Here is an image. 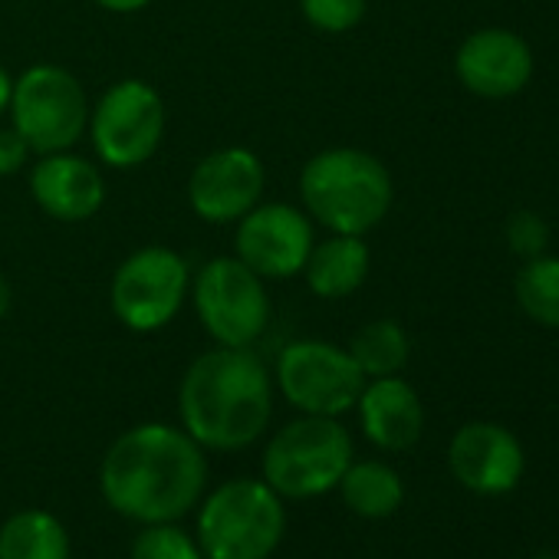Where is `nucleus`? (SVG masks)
<instances>
[{
    "label": "nucleus",
    "mask_w": 559,
    "mask_h": 559,
    "mask_svg": "<svg viewBox=\"0 0 559 559\" xmlns=\"http://www.w3.org/2000/svg\"><path fill=\"white\" fill-rule=\"evenodd\" d=\"M207 487L204 448L171 425H135L112 441L99 467L106 503L142 526L178 523Z\"/></svg>",
    "instance_id": "1"
},
{
    "label": "nucleus",
    "mask_w": 559,
    "mask_h": 559,
    "mask_svg": "<svg viewBox=\"0 0 559 559\" xmlns=\"http://www.w3.org/2000/svg\"><path fill=\"white\" fill-rule=\"evenodd\" d=\"M181 428L207 451L250 448L273 415V379L247 349L217 346L198 356L178 389Z\"/></svg>",
    "instance_id": "2"
},
{
    "label": "nucleus",
    "mask_w": 559,
    "mask_h": 559,
    "mask_svg": "<svg viewBox=\"0 0 559 559\" xmlns=\"http://www.w3.org/2000/svg\"><path fill=\"white\" fill-rule=\"evenodd\" d=\"M389 168L362 148H326L300 171V198L307 214L330 234L366 237L392 207Z\"/></svg>",
    "instance_id": "3"
},
{
    "label": "nucleus",
    "mask_w": 559,
    "mask_h": 559,
    "mask_svg": "<svg viewBox=\"0 0 559 559\" xmlns=\"http://www.w3.org/2000/svg\"><path fill=\"white\" fill-rule=\"evenodd\" d=\"M284 533V497L253 477L221 484L198 513V546L204 559H270Z\"/></svg>",
    "instance_id": "4"
},
{
    "label": "nucleus",
    "mask_w": 559,
    "mask_h": 559,
    "mask_svg": "<svg viewBox=\"0 0 559 559\" xmlns=\"http://www.w3.org/2000/svg\"><path fill=\"white\" fill-rule=\"evenodd\" d=\"M353 464V438L340 418L304 415L280 428L263 451V480L284 500H310L340 487Z\"/></svg>",
    "instance_id": "5"
},
{
    "label": "nucleus",
    "mask_w": 559,
    "mask_h": 559,
    "mask_svg": "<svg viewBox=\"0 0 559 559\" xmlns=\"http://www.w3.org/2000/svg\"><path fill=\"white\" fill-rule=\"evenodd\" d=\"M8 112L37 155L70 152L90 126V99L83 83L53 63L31 67L14 80Z\"/></svg>",
    "instance_id": "6"
},
{
    "label": "nucleus",
    "mask_w": 559,
    "mask_h": 559,
    "mask_svg": "<svg viewBox=\"0 0 559 559\" xmlns=\"http://www.w3.org/2000/svg\"><path fill=\"white\" fill-rule=\"evenodd\" d=\"M191 300L204 333L217 346L247 349L270 323V297L263 276H257L237 257L207 260L191 280Z\"/></svg>",
    "instance_id": "7"
},
{
    "label": "nucleus",
    "mask_w": 559,
    "mask_h": 559,
    "mask_svg": "<svg viewBox=\"0 0 559 559\" xmlns=\"http://www.w3.org/2000/svg\"><path fill=\"white\" fill-rule=\"evenodd\" d=\"M191 290L188 260L171 247H142L129 253L109 287V304L116 320L132 333H155L168 326Z\"/></svg>",
    "instance_id": "8"
},
{
    "label": "nucleus",
    "mask_w": 559,
    "mask_h": 559,
    "mask_svg": "<svg viewBox=\"0 0 559 559\" xmlns=\"http://www.w3.org/2000/svg\"><path fill=\"white\" fill-rule=\"evenodd\" d=\"M86 129L103 165L119 171L139 168L162 148L165 103L145 80H122L90 109Z\"/></svg>",
    "instance_id": "9"
},
{
    "label": "nucleus",
    "mask_w": 559,
    "mask_h": 559,
    "mask_svg": "<svg viewBox=\"0 0 559 559\" xmlns=\"http://www.w3.org/2000/svg\"><path fill=\"white\" fill-rule=\"evenodd\" d=\"M366 382L349 349L323 340H297L276 359V389L304 415H346L356 408Z\"/></svg>",
    "instance_id": "10"
},
{
    "label": "nucleus",
    "mask_w": 559,
    "mask_h": 559,
    "mask_svg": "<svg viewBox=\"0 0 559 559\" xmlns=\"http://www.w3.org/2000/svg\"><path fill=\"white\" fill-rule=\"evenodd\" d=\"M313 243L317 234L310 214L284 201H270L250 207L237 221L234 257L263 280H287L304 273Z\"/></svg>",
    "instance_id": "11"
},
{
    "label": "nucleus",
    "mask_w": 559,
    "mask_h": 559,
    "mask_svg": "<svg viewBox=\"0 0 559 559\" xmlns=\"http://www.w3.org/2000/svg\"><path fill=\"white\" fill-rule=\"evenodd\" d=\"M266 168L250 148H217L188 178V204L207 224H237L260 204Z\"/></svg>",
    "instance_id": "12"
},
{
    "label": "nucleus",
    "mask_w": 559,
    "mask_h": 559,
    "mask_svg": "<svg viewBox=\"0 0 559 559\" xmlns=\"http://www.w3.org/2000/svg\"><path fill=\"white\" fill-rule=\"evenodd\" d=\"M448 467L464 490L477 497H500L520 484L526 457L516 435L503 425L471 421L451 438Z\"/></svg>",
    "instance_id": "13"
},
{
    "label": "nucleus",
    "mask_w": 559,
    "mask_h": 559,
    "mask_svg": "<svg viewBox=\"0 0 559 559\" xmlns=\"http://www.w3.org/2000/svg\"><path fill=\"white\" fill-rule=\"evenodd\" d=\"M454 73L464 90L484 99H507L516 96L530 76H533V53L526 40H520L510 31L490 27L471 34L457 57H454Z\"/></svg>",
    "instance_id": "14"
},
{
    "label": "nucleus",
    "mask_w": 559,
    "mask_h": 559,
    "mask_svg": "<svg viewBox=\"0 0 559 559\" xmlns=\"http://www.w3.org/2000/svg\"><path fill=\"white\" fill-rule=\"evenodd\" d=\"M31 194L50 217L80 224L96 217L106 204V181L93 162L70 152H53L40 155V162L34 165Z\"/></svg>",
    "instance_id": "15"
},
{
    "label": "nucleus",
    "mask_w": 559,
    "mask_h": 559,
    "mask_svg": "<svg viewBox=\"0 0 559 559\" xmlns=\"http://www.w3.org/2000/svg\"><path fill=\"white\" fill-rule=\"evenodd\" d=\"M356 408L366 438L382 451H408L425 431L421 399L402 376L369 379Z\"/></svg>",
    "instance_id": "16"
},
{
    "label": "nucleus",
    "mask_w": 559,
    "mask_h": 559,
    "mask_svg": "<svg viewBox=\"0 0 559 559\" xmlns=\"http://www.w3.org/2000/svg\"><path fill=\"white\" fill-rule=\"evenodd\" d=\"M369 266L372 250L359 234H330L326 240L313 243L304 276L320 300H346L366 284Z\"/></svg>",
    "instance_id": "17"
},
{
    "label": "nucleus",
    "mask_w": 559,
    "mask_h": 559,
    "mask_svg": "<svg viewBox=\"0 0 559 559\" xmlns=\"http://www.w3.org/2000/svg\"><path fill=\"white\" fill-rule=\"evenodd\" d=\"M336 490L346 507L366 520H385L405 500V480L385 461H353Z\"/></svg>",
    "instance_id": "18"
},
{
    "label": "nucleus",
    "mask_w": 559,
    "mask_h": 559,
    "mask_svg": "<svg viewBox=\"0 0 559 559\" xmlns=\"http://www.w3.org/2000/svg\"><path fill=\"white\" fill-rule=\"evenodd\" d=\"M0 559H70L67 526L50 510H21L0 526Z\"/></svg>",
    "instance_id": "19"
},
{
    "label": "nucleus",
    "mask_w": 559,
    "mask_h": 559,
    "mask_svg": "<svg viewBox=\"0 0 559 559\" xmlns=\"http://www.w3.org/2000/svg\"><path fill=\"white\" fill-rule=\"evenodd\" d=\"M349 356L356 359L366 379H385V376H399L408 366L412 343L395 320H372L353 336Z\"/></svg>",
    "instance_id": "20"
},
{
    "label": "nucleus",
    "mask_w": 559,
    "mask_h": 559,
    "mask_svg": "<svg viewBox=\"0 0 559 559\" xmlns=\"http://www.w3.org/2000/svg\"><path fill=\"white\" fill-rule=\"evenodd\" d=\"M520 310L549 330H559V257H530L516 276Z\"/></svg>",
    "instance_id": "21"
},
{
    "label": "nucleus",
    "mask_w": 559,
    "mask_h": 559,
    "mask_svg": "<svg viewBox=\"0 0 559 559\" xmlns=\"http://www.w3.org/2000/svg\"><path fill=\"white\" fill-rule=\"evenodd\" d=\"M129 559H204V552L178 523H148L135 536Z\"/></svg>",
    "instance_id": "22"
},
{
    "label": "nucleus",
    "mask_w": 559,
    "mask_h": 559,
    "mask_svg": "<svg viewBox=\"0 0 559 559\" xmlns=\"http://www.w3.org/2000/svg\"><path fill=\"white\" fill-rule=\"evenodd\" d=\"M300 8H304V17L313 31L346 34L366 17L369 0H300Z\"/></svg>",
    "instance_id": "23"
},
{
    "label": "nucleus",
    "mask_w": 559,
    "mask_h": 559,
    "mask_svg": "<svg viewBox=\"0 0 559 559\" xmlns=\"http://www.w3.org/2000/svg\"><path fill=\"white\" fill-rule=\"evenodd\" d=\"M546 237H549V227L533 214V211H520L510 217L507 224V240H510V250L520 253V257H539L543 247H546Z\"/></svg>",
    "instance_id": "24"
},
{
    "label": "nucleus",
    "mask_w": 559,
    "mask_h": 559,
    "mask_svg": "<svg viewBox=\"0 0 559 559\" xmlns=\"http://www.w3.org/2000/svg\"><path fill=\"white\" fill-rule=\"evenodd\" d=\"M31 158V145L24 142V135L11 126V129H0V178H11L17 175Z\"/></svg>",
    "instance_id": "25"
},
{
    "label": "nucleus",
    "mask_w": 559,
    "mask_h": 559,
    "mask_svg": "<svg viewBox=\"0 0 559 559\" xmlns=\"http://www.w3.org/2000/svg\"><path fill=\"white\" fill-rule=\"evenodd\" d=\"M93 4H99L109 14H139L152 4V0H93Z\"/></svg>",
    "instance_id": "26"
},
{
    "label": "nucleus",
    "mask_w": 559,
    "mask_h": 559,
    "mask_svg": "<svg viewBox=\"0 0 559 559\" xmlns=\"http://www.w3.org/2000/svg\"><path fill=\"white\" fill-rule=\"evenodd\" d=\"M11 96H14V76L0 63V116L11 109Z\"/></svg>",
    "instance_id": "27"
},
{
    "label": "nucleus",
    "mask_w": 559,
    "mask_h": 559,
    "mask_svg": "<svg viewBox=\"0 0 559 559\" xmlns=\"http://www.w3.org/2000/svg\"><path fill=\"white\" fill-rule=\"evenodd\" d=\"M8 310H11V284H8V276L0 273V320L8 317Z\"/></svg>",
    "instance_id": "28"
}]
</instances>
